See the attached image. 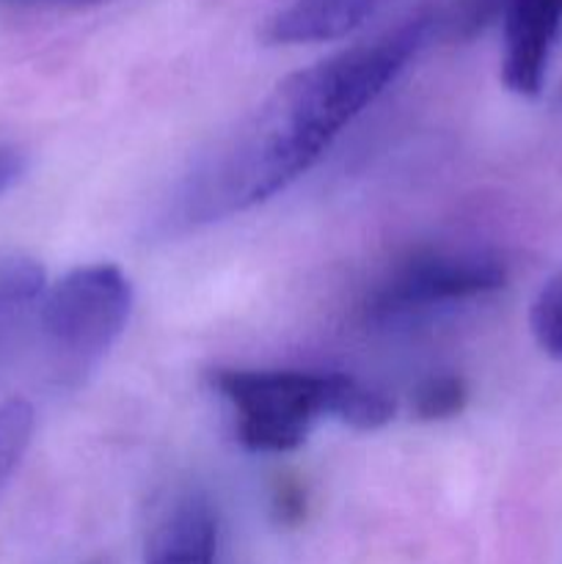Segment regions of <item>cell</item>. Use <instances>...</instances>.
Instances as JSON below:
<instances>
[{
  "label": "cell",
  "instance_id": "9c48e42d",
  "mask_svg": "<svg viewBox=\"0 0 562 564\" xmlns=\"http://www.w3.org/2000/svg\"><path fill=\"white\" fill-rule=\"evenodd\" d=\"M33 427H36V413H33L31 402L14 397L0 405V494L20 468L22 457L31 446Z\"/></svg>",
  "mask_w": 562,
  "mask_h": 564
},
{
  "label": "cell",
  "instance_id": "5b68a950",
  "mask_svg": "<svg viewBox=\"0 0 562 564\" xmlns=\"http://www.w3.org/2000/svg\"><path fill=\"white\" fill-rule=\"evenodd\" d=\"M562 39V0H505L501 80L512 94L538 97Z\"/></svg>",
  "mask_w": 562,
  "mask_h": 564
},
{
  "label": "cell",
  "instance_id": "7c38bea8",
  "mask_svg": "<svg viewBox=\"0 0 562 564\" xmlns=\"http://www.w3.org/2000/svg\"><path fill=\"white\" fill-rule=\"evenodd\" d=\"M505 0H452L450 25L455 33H477L501 17Z\"/></svg>",
  "mask_w": 562,
  "mask_h": 564
},
{
  "label": "cell",
  "instance_id": "7a4b0ae2",
  "mask_svg": "<svg viewBox=\"0 0 562 564\" xmlns=\"http://www.w3.org/2000/svg\"><path fill=\"white\" fill-rule=\"evenodd\" d=\"M207 380L231 408L237 441L259 455L295 452L320 419H336L364 433L395 419L389 397L345 372L218 367Z\"/></svg>",
  "mask_w": 562,
  "mask_h": 564
},
{
  "label": "cell",
  "instance_id": "3957f363",
  "mask_svg": "<svg viewBox=\"0 0 562 564\" xmlns=\"http://www.w3.org/2000/svg\"><path fill=\"white\" fill-rule=\"evenodd\" d=\"M132 284L110 262L83 264L47 286L39 328L58 375L80 380L125 334L132 314Z\"/></svg>",
  "mask_w": 562,
  "mask_h": 564
},
{
  "label": "cell",
  "instance_id": "ba28073f",
  "mask_svg": "<svg viewBox=\"0 0 562 564\" xmlns=\"http://www.w3.org/2000/svg\"><path fill=\"white\" fill-rule=\"evenodd\" d=\"M44 270L20 253L0 257V345L44 295Z\"/></svg>",
  "mask_w": 562,
  "mask_h": 564
},
{
  "label": "cell",
  "instance_id": "8fae6325",
  "mask_svg": "<svg viewBox=\"0 0 562 564\" xmlns=\"http://www.w3.org/2000/svg\"><path fill=\"white\" fill-rule=\"evenodd\" d=\"M529 328L545 356L562 358V270L551 275L534 297Z\"/></svg>",
  "mask_w": 562,
  "mask_h": 564
},
{
  "label": "cell",
  "instance_id": "9a60e30c",
  "mask_svg": "<svg viewBox=\"0 0 562 564\" xmlns=\"http://www.w3.org/2000/svg\"><path fill=\"white\" fill-rule=\"evenodd\" d=\"M0 3H31V6H66V9H86V6L108 3V0H0Z\"/></svg>",
  "mask_w": 562,
  "mask_h": 564
},
{
  "label": "cell",
  "instance_id": "5bb4252c",
  "mask_svg": "<svg viewBox=\"0 0 562 564\" xmlns=\"http://www.w3.org/2000/svg\"><path fill=\"white\" fill-rule=\"evenodd\" d=\"M25 152L20 147H14V143L0 141V196H6L25 176Z\"/></svg>",
  "mask_w": 562,
  "mask_h": 564
},
{
  "label": "cell",
  "instance_id": "30bf717a",
  "mask_svg": "<svg viewBox=\"0 0 562 564\" xmlns=\"http://www.w3.org/2000/svg\"><path fill=\"white\" fill-rule=\"evenodd\" d=\"M468 386L461 375H430L413 389V413L422 422H444L466 411Z\"/></svg>",
  "mask_w": 562,
  "mask_h": 564
},
{
  "label": "cell",
  "instance_id": "52a82bcc",
  "mask_svg": "<svg viewBox=\"0 0 562 564\" xmlns=\"http://www.w3.org/2000/svg\"><path fill=\"white\" fill-rule=\"evenodd\" d=\"M380 0H287L264 25L268 44L336 42L364 25Z\"/></svg>",
  "mask_w": 562,
  "mask_h": 564
},
{
  "label": "cell",
  "instance_id": "8992f818",
  "mask_svg": "<svg viewBox=\"0 0 562 564\" xmlns=\"http://www.w3.org/2000/svg\"><path fill=\"white\" fill-rule=\"evenodd\" d=\"M218 518L198 490L176 494L154 521L147 540V564H215Z\"/></svg>",
  "mask_w": 562,
  "mask_h": 564
},
{
  "label": "cell",
  "instance_id": "277c9868",
  "mask_svg": "<svg viewBox=\"0 0 562 564\" xmlns=\"http://www.w3.org/2000/svg\"><path fill=\"white\" fill-rule=\"evenodd\" d=\"M507 284V262L490 248L428 246L383 270L361 303L372 325L408 323L439 308L494 295Z\"/></svg>",
  "mask_w": 562,
  "mask_h": 564
},
{
  "label": "cell",
  "instance_id": "6da1fadb",
  "mask_svg": "<svg viewBox=\"0 0 562 564\" xmlns=\"http://www.w3.org/2000/svg\"><path fill=\"white\" fill-rule=\"evenodd\" d=\"M430 33L433 20L417 17L284 77L176 182L160 229H204L287 191L406 72Z\"/></svg>",
  "mask_w": 562,
  "mask_h": 564
},
{
  "label": "cell",
  "instance_id": "4fadbf2b",
  "mask_svg": "<svg viewBox=\"0 0 562 564\" xmlns=\"http://www.w3.org/2000/svg\"><path fill=\"white\" fill-rule=\"evenodd\" d=\"M273 516L284 527H295L306 518V494L295 479H281L273 490Z\"/></svg>",
  "mask_w": 562,
  "mask_h": 564
}]
</instances>
